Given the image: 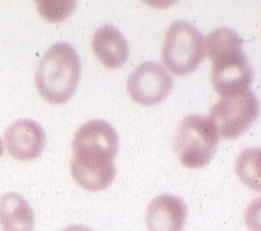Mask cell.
<instances>
[{
  "label": "cell",
  "mask_w": 261,
  "mask_h": 231,
  "mask_svg": "<svg viewBox=\"0 0 261 231\" xmlns=\"http://www.w3.org/2000/svg\"><path fill=\"white\" fill-rule=\"evenodd\" d=\"M172 88V75L154 62L139 64L127 80V91L130 98L141 105L159 104L168 97Z\"/></svg>",
  "instance_id": "52a82bcc"
},
{
  "label": "cell",
  "mask_w": 261,
  "mask_h": 231,
  "mask_svg": "<svg viewBox=\"0 0 261 231\" xmlns=\"http://www.w3.org/2000/svg\"><path fill=\"white\" fill-rule=\"evenodd\" d=\"M213 60L211 80L222 97L244 92L251 86L253 71L243 46H233L210 55Z\"/></svg>",
  "instance_id": "5b68a950"
},
{
  "label": "cell",
  "mask_w": 261,
  "mask_h": 231,
  "mask_svg": "<svg viewBox=\"0 0 261 231\" xmlns=\"http://www.w3.org/2000/svg\"><path fill=\"white\" fill-rule=\"evenodd\" d=\"M81 78V58L67 42L51 45L35 74L38 93L53 104H65L75 93Z\"/></svg>",
  "instance_id": "6da1fadb"
},
{
  "label": "cell",
  "mask_w": 261,
  "mask_h": 231,
  "mask_svg": "<svg viewBox=\"0 0 261 231\" xmlns=\"http://www.w3.org/2000/svg\"><path fill=\"white\" fill-rule=\"evenodd\" d=\"M4 152V149H3V142H2V140H0V156L3 155Z\"/></svg>",
  "instance_id": "2e32d148"
},
{
  "label": "cell",
  "mask_w": 261,
  "mask_h": 231,
  "mask_svg": "<svg viewBox=\"0 0 261 231\" xmlns=\"http://www.w3.org/2000/svg\"><path fill=\"white\" fill-rule=\"evenodd\" d=\"M73 155L95 160H114L118 154L119 136L111 124L103 120H91L74 134Z\"/></svg>",
  "instance_id": "8992f818"
},
{
  "label": "cell",
  "mask_w": 261,
  "mask_h": 231,
  "mask_svg": "<svg viewBox=\"0 0 261 231\" xmlns=\"http://www.w3.org/2000/svg\"><path fill=\"white\" fill-rule=\"evenodd\" d=\"M4 143L10 155L17 160H35L44 152L46 134L38 122L21 118L7 127Z\"/></svg>",
  "instance_id": "ba28073f"
},
{
  "label": "cell",
  "mask_w": 261,
  "mask_h": 231,
  "mask_svg": "<svg viewBox=\"0 0 261 231\" xmlns=\"http://www.w3.org/2000/svg\"><path fill=\"white\" fill-rule=\"evenodd\" d=\"M62 231H93L90 227L87 226H83V225H70L67 226L66 228H64Z\"/></svg>",
  "instance_id": "9a60e30c"
},
{
  "label": "cell",
  "mask_w": 261,
  "mask_h": 231,
  "mask_svg": "<svg viewBox=\"0 0 261 231\" xmlns=\"http://www.w3.org/2000/svg\"><path fill=\"white\" fill-rule=\"evenodd\" d=\"M260 112L258 98L247 89L236 95L222 97L213 105L207 120L224 140H235L248 129L257 118Z\"/></svg>",
  "instance_id": "277c9868"
},
{
  "label": "cell",
  "mask_w": 261,
  "mask_h": 231,
  "mask_svg": "<svg viewBox=\"0 0 261 231\" xmlns=\"http://www.w3.org/2000/svg\"><path fill=\"white\" fill-rule=\"evenodd\" d=\"M236 175L243 184L260 190V149H247L236 160Z\"/></svg>",
  "instance_id": "4fadbf2b"
},
{
  "label": "cell",
  "mask_w": 261,
  "mask_h": 231,
  "mask_svg": "<svg viewBox=\"0 0 261 231\" xmlns=\"http://www.w3.org/2000/svg\"><path fill=\"white\" fill-rule=\"evenodd\" d=\"M36 6L44 19L50 22H60L70 16L76 3L73 0H38Z\"/></svg>",
  "instance_id": "5bb4252c"
},
{
  "label": "cell",
  "mask_w": 261,
  "mask_h": 231,
  "mask_svg": "<svg viewBox=\"0 0 261 231\" xmlns=\"http://www.w3.org/2000/svg\"><path fill=\"white\" fill-rule=\"evenodd\" d=\"M0 226L3 231H33L35 213L22 196L8 192L0 197Z\"/></svg>",
  "instance_id": "7c38bea8"
},
{
  "label": "cell",
  "mask_w": 261,
  "mask_h": 231,
  "mask_svg": "<svg viewBox=\"0 0 261 231\" xmlns=\"http://www.w3.org/2000/svg\"><path fill=\"white\" fill-rule=\"evenodd\" d=\"M70 171L74 180L83 189L99 192L109 187L115 179L114 160H95V159L71 156Z\"/></svg>",
  "instance_id": "30bf717a"
},
{
  "label": "cell",
  "mask_w": 261,
  "mask_h": 231,
  "mask_svg": "<svg viewBox=\"0 0 261 231\" xmlns=\"http://www.w3.org/2000/svg\"><path fill=\"white\" fill-rule=\"evenodd\" d=\"M204 38L193 24L174 21L164 38L163 63L175 75H188L204 58Z\"/></svg>",
  "instance_id": "7a4b0ae2"
},
{
  "label": "cell",
  "mask_w": 261,
  "mask_h": 231,
  "mask_svg": "<svg viewBox=\"0 0 261 231\" xmlns=\"http://www.w3.org/2000/svg\"><path fill=\"white\" fill-rule=\"evenodd\" d=\"M93 50L103 66L119 69L127 62L129 48L124 36L114 25H102L93 38Z\"/></svg>",
  "instance_id": "8fae6325"
},
{
  "label": "cell",
  "mask_w": 261,
  "mask_h": 231,
  "mask_svg": "<svg viewBox=\"0 0 261 231\" xmlns=\"http://www.w3.org/2000/svg\"><path fill=\"white\" fill-rule=\"evenodd\" d=\"M188 217V206L179 197L163 194L150 201L147 209L149 231H182Z\"/></svg>",
  "instance_id": "9c48e42d"
},
{
  "label": "cell",
  "mask_w": 261,
  "mask_h": 231,
  "mask_svg": "<svg viewBox=\"0 0 261 231\" xmlns=\"http://www.w3.org/2000/svg\"><path fill=\"white\" fill-rule=\"evenodd\" d=\"M219 137L206 117L188 116L175 130L174 151L179 161L188 168L208 164L217 151Z\"/></svg>",
  "instance_id": "3957f363"
}]
</instances>
